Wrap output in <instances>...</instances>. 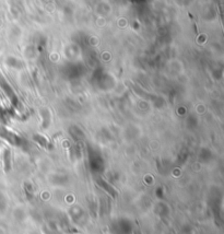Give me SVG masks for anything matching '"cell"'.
Listing matches in <instances>:
<instances>
[{"label": "cell", "instance_id": "obj_1", "mask_svg": "<svg viewBox=\"0 0 224 234\" xmlns=\"http://www.w3.org/2000/svg\"><path fill=\"white\" fill-rule=\"evenodd\" d=\"M134 234H141V233H140L139 231H137V232H134Z\"/></svg>", "mask_w": 224, "mask_h": 234}]
</instances>
